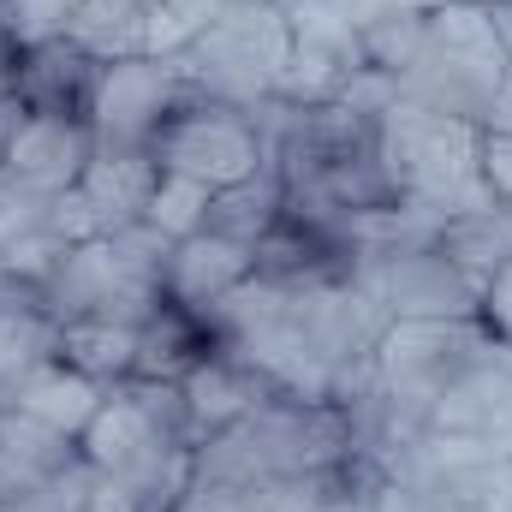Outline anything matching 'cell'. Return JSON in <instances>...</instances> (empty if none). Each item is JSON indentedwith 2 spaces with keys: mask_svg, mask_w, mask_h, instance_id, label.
<instances>
[{
  "mask_svg": "<svg viewBox=\"0 0 512 512\" xmlns=\"http://www.w3.org/2000/svg\"><path fill=\"white\" fill-rule=\"evenodd\" d=\"M84 495H90V465L78 459L66 477L42 483V489H36V495H24V501H6L0 512H84Z\"/></svg>",
  "mask_w": 512,
  "mask_h": 512,
  "instance_id": "f546056e",
  "label": "cell"
},
{
  "mask_svg": "<svg viewBox=\"0 0 512 512\" xmlns=\"http://www.w3.org/2000/svg\"><path fill=\"white\" fill-rule=\"evenodd\" d=\"M399 102L483 126L501 84L512 78V42L489 0H441L423 12L405 60L387 72Z\"/></svg>",
  "mask_w": 512,
  "mask_h": 512,
  "instance_id": "6da1fadb",
  "label": "cell"
},
{
  "mask_svg": "<svg viewBox=\"0 0 512 512\" xmlns=\"http://www.w3.org/2000/svg\"><path fill=\"white\" fill-rule=\"evenodd\" d=\"M501 334L471 316V322H393L376 346V387L387 411L405 429H429V411L447 387L459 382Z\"/></svg>",
  "mask_w": 512,
  "mask_h": 512,
  "instance_id": "8992f818",
  "label": "cell"
},
{
  "mask_svg": "<svg viewBox=\"0 0 512 512\" xmlns=\"http://www.w3.org/2000/svg\"><path fill=\"white\" fill-rule=\"evenodd\" d=\"M90 161H96V131H90V120L24 114L18 131H12V143H6V161L0 167L12 179H24L30 191H42V197H66L84 179Z\"/></svg>",
  "mask_w": 512,
  "mask_h": 512,
  "instance_id": "7c38bea8",
  "label": "cell"
},
{
  "mask_svg": "<svg viewBox=\"0 0 512 512\" xmlns=\"http://www.w3.org/2000/svg\"><path fill=\"white\" fill-rule=\"evenodd\" d=\"M251 274H256L251 245L221 239V233H197V239H179V245H173L167 268H161V298L209 322V310H215L233 286H245Z\"/></svg>",
  "mask_w": 512,
  "mask_h": 512,
  "instance_id": "5bb4252c",
  "label": "cell"
},
{
  "mask_svg": "<svg viewBox=\"0 0 512 512\" xmlns=\"http://www.w3.org/2000/svg\"><path fill=\"white\" fill-rule=\"evenodd\" d=\"M507 512H512V507H507Z\"/></svg>",
  "mask_w": 512,
  "mask_h": 512,
  "instance_id": "8d00e7d4",
  "label": "cell"
},
{
  "mask_svg": "<svg viewBox=\"0 0 512 512\" xmlns=\"http://www.w3.org/2000/svg\"><path fill=\"white\" fill-rule=\"evenodd\" d=\"M0 102H18V48L0 42Z\"/></svg>",
  "mask_w": 512,
  "mask_h": 512,
  "instance_id": "d6a6232c",
  "label": "cell"
},
{
  "mask_svg": "<svg viewBox=\"0 0 512 512\" xmlns=\"http://www.w3.org/2000/svg\"><path fill=\"white\" fill-rule=\"evenodd\" d=\"M60 364L102 387L131 382V370H137V328H126V322H60Z\"/></svg>",
  "mask_w": 512,
  "mask_h": 512,
  "instance_id": "603a6c76",
  "label": "cell"
},
{
  "mask_svg": "<svg viewBox=\"0 0 512 512\" xmlns=\"http://www.w3.org/2000/svg\"><path fill=\"white\" fill-rule=\"evenodd\" d=\"M209 197H215L209 185H197V179H185V173H161L155 191H149L143 221L161 227L173 245H179V239H197V233L209 227Z\"/></svg>",
  "mask_w": 512,
  "mask_h": 512,
  "instance_id": "484cf974",
  "label": "cell"
},
{
  "mask_svg": "<svg viewBox=\"0 0 512 512\" xmlns=\"http://www.w3.org/2000/svg\"><path fill=\"white\" fill-rule=\"evenodd\" d=\"M149 155H155L161 173H185V179H197L209 191H227V185H239V179L268 167L251 114L227 108V102H209V96H191L167 126L155 131Z\"/></svg>",
  "mask_w": 512,
  "mask_h": 512,
  "instance_id": "52a82bcc",
  "label": "cell"
},
{
  "mask_svg": "<svg viewBox=\"0 0 512 512\" xmlns=\"http://www.w3.org/2000/svg\"><path fill=\"white\" fill-rule=\"evenodd\" d=\"M233 0H155V18H149V42H143V54H155V60H173V54H185L221 12H227Z\"/></svg>",
  "mask_w": 512,
  "mask_h": 512,
  "instance_id": "4316f807",
  "label": "cell"
},
{
  "mask_svg": "<svg viewBox=\"0 0 512 512\" xmlns=\"http://www.w3.org/2000/svg\"><path fill=\"white\" fill-rule=\"evenodd\" d=\"M179 387H185V411H191V441H197V447H203L209 435L233 429L239 417H251L262 399H286V393H274V387L262 382L245 358H233L227 346H215Z\"/></svg>",
  "mask_w": 512,
  "mask_h": 512,
  "instance_id": "2e32d148",
  "label": "cell"
},
{
  "mask_svg": "<svg viewBox=\"0 0 512 512\" xmlns=\"http://www.w3.org/2000/svg\"><path fill=\"white\" fill-rule=\"evenodd\" d=\"M435 251L447 256L477 292H489L495 274L512 262V209L489 203V209H471V215H447L441 233H435Z\"/></svg>",
  "mask_w": 512,
  "mask_h": 512,
  "instance_id": "d6986e66",
  "label": "cell"
},
{
  "mask_svg": "<svg viewBox=\"0 0 512 512\" xmlns=\"http://www.w3.org/2000/svg\"><path fill=\"white\" fill-rule=\"evenodd\" d=\"M483 126H495V131H512V78L501 84V96H495V108H489V120Z\"/></svg>",
  "mask_w": 512,
  "mask_h": 512,
  "instance_id": "836d02e7",
  "label": "cell"
},
{
  "mask_svg": "<svg viewBox=\"0 0 512 512\" xmlns=\"http://www.w3.org/2000/svg\"><path fill=\"white\" fill-rule=\"evenodd\" d=\"M477 173H483L489 197H495V203H507V209H512V131L483 126V149H477Z\"/></svg>",
  "mask_w": 512,
  "mask_h": 512,
  "instance_id": "4dcf8cb0",
  "label": "cell"
},
{
  "mask_svg": "<svg viewBox=\"0 0 512 512\" xmlns=\"http://www.w3.org/2000/svg\"><path fill=\"white\" fill-rule=\"evenodd\" d=\"M179 72L191 78L197 96L227 102V108H256L274 96L286 60H292V24L274 0H233L185 54H173Z\"/></svg>",
  "mask_w": 512,
  "mask_h": 512,
  "instance_id": "5b68a950",
  "label": "cell"
},
{
  "mask_svg": "<svg viewBox=\"0 0 512 512\" xmlns=\"http://www.w3.org/2000/svg\"><path fill=\"white\" fill-rule=\"evenodd\" d=\"M429 429L477 435V441H489L495 453L512 459V346L507 340H495L459 382L435 399Z\"/></svg>",
  "mask_w": 512,
  "mask_h": 512,
  "instance_id": "8fae6325",
  "label": "cell"
},
{
  "mask_svg": "<svg viewBox=\"0 0 512 512\" xmlns=\"http://www.w3.org/2000/svg\"><path fill=\"white\" fill-rule=\"evenodd\" d=\"M102 399H108V387L90 382V376H78V370H66V364H48L36 382L18 393V405L12 411H24V417H36V423H48V429H60V435H84L90 429V417L102 411Z\"/></svg>",
  "mask_w": 512,
  "mask_h": 512,
  "instance_id": "44dd1931",
  "label": "cell"
},
{
  "mask_svg": "<svg viewBox=\"0 0 512 512\" xmlns=\"http://www.w3.org/2000/svg\"><path fill=\"white\" fill-rule=\"evenodd\" d=\"M483 322H489V328L512 346V262L495 274V286L483 292Z\"/></svg>",
  "mask_w": 512,
  "mask_h": 512,
  "instance_id": "1f68e13d",
  "label": "cell"
},
{
  "mask_svg": "<svg viewBox=\"0 0 512 512\" xmlns=\"http://www.w3.org/2000/svg\"><path fill=\"white\" fill-rule=\"evenodd\" d=\"M155 179H161V167H155L149 149H96V161L84 167V179L66 197H54L48 227L66 245H90V239L120 233V227H137L143 209H149Z\"/></svg>",
  "mask_w": 512,
  "mask_h": 512,
  "instance_id": "9c48e42d",
  "label": "cell"
},
{
  "mask_svg": "<svg viewBox=\"0 0 512 512\" xmlns=\"http://www.w3.org/2000/svg\"><path fill=\"white\" fill-rule=\"evenodd\" d=\"M358 274L376 286L393 322H471L483 316V292L435 251H393V256H358Z\"/></svg>",
  "mask_w": 512,
  "mask_h": 512,
  "instance_id": "30bf717a",
  "label": "cell"
},
{
  "mask_svg": "<svg viewBox=\"0 0 512 512\" xmlns=\"http://www.w3.org/2000/svg\"><path fill=\"white\" fill-rule=\"evenodd\" d=\"M78 6L84 0H0V24L12 36V48H42L72 30Z\"/></svg>",
  "mask_w": 512,
  "mask_h": 512,
  "instance_id": "83f0119b",
  "label": "cell"
},
{
  "mask_svg": "<svg viewBox=\"0 0 512 512\" xmlns=\"http://www.w3.org/2000/svg\"><path fill=\"white\" fill-rule=\"evenodd\" d=\"M358 453L352 417L340 405L304 399H262L251 417L209 435L191 453V483H292L334 471Z\"/></svg>",
  "mask_w": 512,
  "mask_h": 512,
  "instance_id": "7a4b0ae2",
  "label": "cell"
},
{
  "mask_svg": "<svg viewBox=\"0 0 512 512\" xmlns=\"http://www.w3.org/2000/svg\"><path fill=\"white\" fill-rule=\"evenodd\" d=\"M286 215V185H280V173L274 167H262L251 179H239V185H227V191H215L209 197V227L203 233H221V239H239V245H251Z\"/></svg>",
  "mask_w": 512,
  "mask_h": 512,
  "instance_id": "cb8c5ba5",
  "label": "cell"
},
{
  "mask_svg": "<svg viewBox=\"0 0 512 512\" xmlns=\"http://www.w3.org/2000/svg\"><path fill=\"white\" fill-rule=\"evenodd\" d=\"M102 84V60L84 54L78 42H42L18 48V108L24 114H54V120H90Z\"/></svg>",
  "mask_w": 512,
  "mask_h": 512,
  "instance_id": "4fadbf2b",
  "label": "cell"
},
{
  "mask_svg": "<svg viewBox=\"0 0 512 512\" xmlns=\"http://www.w3.org/2000/svg\"><path fill=\"white\" fill-rule=\"evenodd\" d=\"M209 352H215L209 322L161 298V310L137 328V370H131V376H137V382H185Z\"/></svg>",
  "mask_w": 512,
  "mask_h": 512,
  "instance_id": "ac0fdd59",
  "label": "cell"
},
{
  "mask_svg": "<svg viewBox=\"0 0 512 512\" xmlns=\"http://www.w3.org/2000/svg\"><path fill=\"white\" fill-rule=\"evenodd\" d=\"M477 149H483V126H471V120L429 114L417 102H393L387 114H376V161H382L393 197H405L441 221L495 203L477 173Z\"/></svg>",
  "mask_w": 512,
  "mask_h": 512,
  "instance_id": "3957f363",
  "label": "cell"
},
{
  "mask_svg": "<svg viewBox=\"0 0 512 512\" xmlns=\"http://www.w3.org/2000/svg\"><path fill=\"white\" fill-rule=\"evenodd\" d=\"M328 471L292 477V483H191L173 512H304Z\"/></svg>",
  "mask_w": 512,
  "mask_h": 512,
  "instance_id": "d4e9b609",
  "label": "cell"
},
{
  "mask_svg": "<svg viewBox=\"0 0 512 512\" xmlns=\"http://www.w3.org/2000/svg\"><path fill=\"white\" fill-rule=\"evenodd\" d=\"M78 459H84V453H78L72 435L36 423V417H24V411H0V507L36 495V489L54 483V477H66Z\"/></svg>",
  "mask_w": 512,
  "mask_h": 512,
  "instance_id": "e0dca14e",
  "label": "cell"
},
{
  "mask_svg": "<svg viewBox=\"0 0 512 512\" xmlns=\"http://www.w3.org/2000/svg\"><path fill=\"white\" fill-rule=\"evenodd\" d=\"M48 215H54V197L30 191L24 179H12V173L0 167V256L12 251V245H24L30 233H42Z\"/></svg>",
  "mask_w": 512,
  "mask_h": 512,
  "instance_id": "f1b7e54d",
  "label": "cell"
},
{
  "mask_svg": "<svg viewBox=\"0 0 512 512\" xmlns=\"http://www.w3.org/2000/svg\"><path fill=\"white\" fill-rule=\"evenodd\" d=\"M149 18H155V0H84L72 30H66V42H78L102 66L108 60H131L149 42Z\"/></svg>",
  "mask_w": 512,
  "mask_h": 512,
  "instance_id": "7402d4cb",
  "label": "cell"
},
{
  "mask_svg": "<svg viewBox=\"0 0 512 512\" xmlns=\"http://www.w3.org/2000/svg\"><path fill=\"white\" fill-rule=\"evenodd\" d=\"M48 364H60V322L48 310H0V411H12Z\"/></svg>",
  "mask_w": 512,
  "mask_h": 512,
  "instance_id": "ffe728a7",
  "label": "cell"
},
{
  "mask_svg": "<svg viewBox=\"0 0 512 512\" xmlns=\"http://www.w3.org/2000/svg\"><path fill=\"white\" fill-rule=\"evenodd\" d=\"M173 256V239L149 221L120 227L108 239L72 245L54 280L42 286V310L54 322H126L143 328L161 310V268Z\"/></svg>",
  "mask_w": 512,
  "mask_h": 512,
  "instance_id": "277c9868",
  "label": "cell"
},
{
  "mask_svg": "<svg viewBox=\"0 0 512 512\" xmlns=\"http://www.w3.org/2000/svg\"><path fill=\"white\" fill-rule=\"evenodd\" d=\"M0 42H12V36H6V24H0Z\"/></svg>",
  "mask_w": 512,
  "mask_h": 512,
  "instance_id": "d590c367",
  "label": "cell"
},
{
  "mask_svg": "<svg viewBox=\"0 0 512 512\" xmlns=\"http://www.w3.org/2000/svg\"><path fill=\"white\" fill-rule=\"evenodd\" d=\"M191 96L197 90L179 72V60H155V54L108 60L102 84H96V108H90L96 149H149L155 131L167 126Z\"/></svg>",
  "mask_w": 512,
  "mask_h": 512,
  "instance_id": "ba28073f",
  "label": "cell"
},
{
  "mask_svg": "<svg viewBox=\"0 0 512 512\" xmlns=\"http://www.w3.org/2000/svg\"><path fill=\"white\" fill-rule=\"evenodd\" d=\"M18 120H24V108H18V102H0V161H6V143H12Z\"/></svg>",
  "mask_w": 512,
  "mask_h": 512,
  "instance_id": "e575fe53",
  "label": "cell"
},
{
  "mask_svg": "<svg viewBox=\"0 0 512 512\" xmlns=\"http://www.w3.org/2000/svg\"><path fill=\"white\" fill-rule=\"evenodd\" d=\"M358 251H346L328 227L316 221H298V215H280L262 239H256V280H274V286H334V280H352Z\"/></svg>",
  "mask_w": 512,
  "mask_h": 512,
  "instance_id": "9a60e30c",
  "label": "cell"
}]
</instances>
